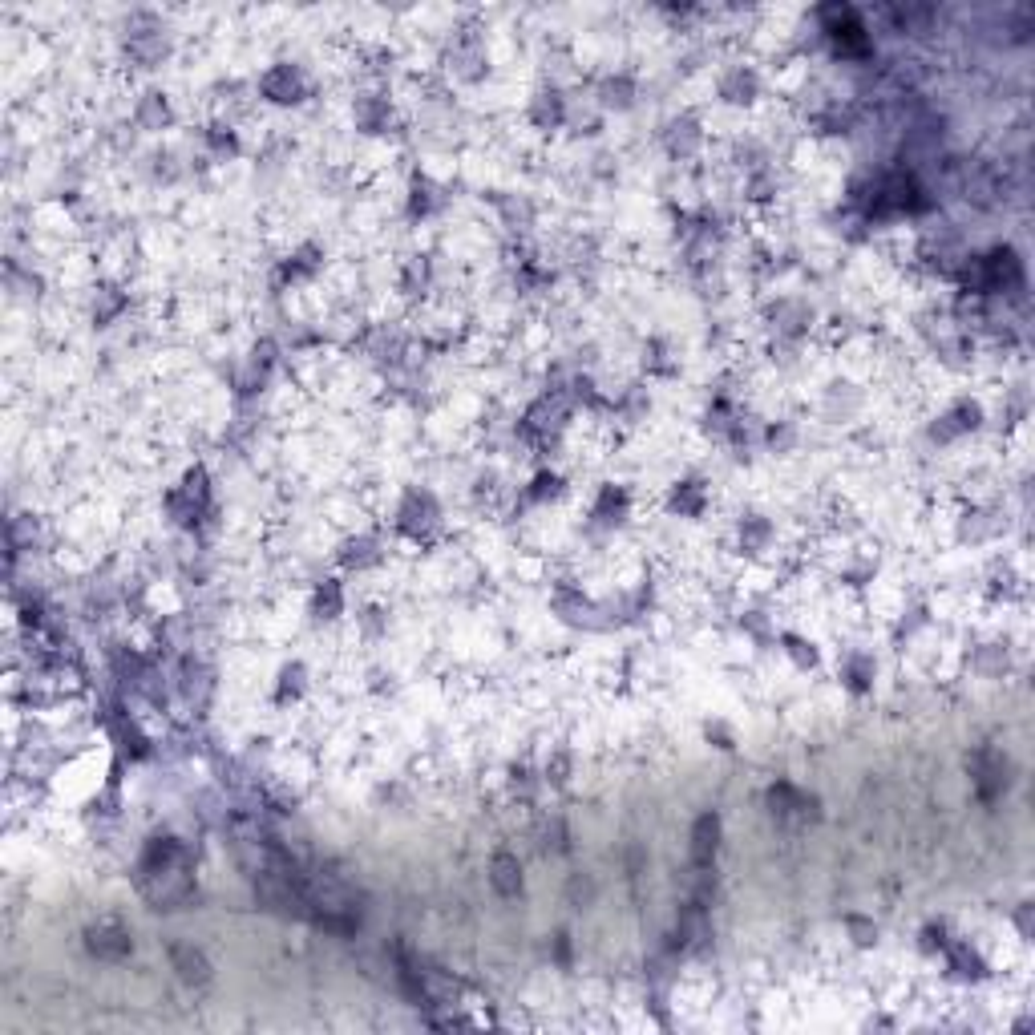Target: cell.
<instances>
[{
  "label": "cell",
  "mask_w": 1035,
  "mask_h": 1035,
  "mask_svg": "<svg viewBox=\"0 0 1035 1035\" xmlns=\"http://www.w3.org/2000/svg\"><path fill=\"white\" fill-rule=\"evenodd\" d=\"M85 947L98 959H126L134 943H130V930L118 918H102L85 930Z\"/></svg>",
  "instance_id": "6da1fadb"
},
{
  "label": "cell",
  "mask_w": 1035,
  "mask_h": 1035,
  "mask_svg": "<svg viewBox=\"0 0 1035 1035\" xmlns=\"http://www.w3.org/2000/svg\"><path fill=\"white\" fill-rule=\"evenodd\" d=\"M716 845H720V817L716 813H704L692 829V862H696V874H708L712 858H716Z\"/></svg>",
  "instance_id": "7a4b0ae2"
},
{
  "label": "cell",
  "mask_w": 1035,
  "mask_h": 1035,
  "mask_svg": "<svg viewBox=\"0 0 1035 1035\" xmlns=\"http://www.w3.org/2000/svg\"><path fill=\"white\" fill-rule=\"evenodd\" d=\"M170 963L186 983H207L211 979V963L203 959V951L186 947V943H170Z\"/></svg>",
  "instance_id": "3957f363"
},
{
  "label": "cell",
  "mask_w": 1035,
  "mask_h": 1035,
  "mask_svg": "<svg viewBox=\"0 0 1035 1035\" xmlns=\"http://www.w3.org/2000/svg\"><path fill=\"white\" fill-rule=\"evenodd\" d=\"M490 882H494L498 894L514 898V894L522 890V866H518V858L506 854V850H498V854H494V866H490Z\"/></svg>",
  "instance_id": "277c9868"
}]
</instances>
